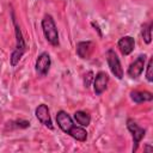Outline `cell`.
<instances>
[{
	"label": "cell",
	"mask_w": 153,
	"mask_h": 153,
	"mask_svg": "<svg viewBox=\"0 0 153 153\" xmlns=\"http://www.w3.org/2000/svg\"><path fill=\"white\" fill-rule=\"evenodd\" d=\"M12 23L14 25V33H16V48L14 50L12 51L11 54V57H10V61H11V66L12 67H16L18 65V62L20 61L22 56L24 55V53L26 51V44H25V41H24V37H23V33H22V30L14 18V14L12 13Z\"/></svg>",
	"instance_id": "obj_1"
},
{
	"label": "cell",
	"mask_w": 153,
	"mask_h": 153,
	"mask_svg": "<svg viewBox=\"0 0 153 153\" xmlns=\"http://www.w3.org/2000/svg\"><path fill=\"white\" fill-rule=\"evenodd\" d=\"M41 25H42V30L45 39L54 47L59 45V31L53 17L50 14H45L42 19Z\"/></svg>",
	"instance_id": "obj_2"
},
{
	"label": "cell",
	"mask_w": 153,
	"mask_h": 153,
	"mask_svg": "<svg viewBox=\"0 0 153 153\" xmlns=\"http://www.w3.org/2000/svg\"><path fill=\"white\" fill-rule=\"evenodd\" d=\"M127 128L130 131L131 137H133V142H134L133 143V152H136V149L139 147V143L145 137L146 130L142 127H140L133 118H128L127 120Z\"/></svg>",
	"instance_id": "obj_3"
},
{
	"label": "cell",
	"mask_w": 153,
	"mask_h": 153,
	"mask_svg": "<svg viewBox=\"0 0 153 153\" xmlns=\"http://www.w3.org/2000/svg\"><path fill=\"white\" fill-rule=\"evenodd\" d=\"M106 62H108V66L111 71V73L117 78V79H122L123 78V68L121 66V62H120V59L117 56V54L115 53L114 49H109L106 51Z\"/></svg>",
	"instance_id": "obj_4"
},
{
	"label": "cell",
	"mask_w": 153,
	"mask_h": 153,
	"mask_svg": "<svg viewBox=\"0 0 153 153\" xmlns=\"http://www.w3.org/2000/svg\"><path fill=\"white\" fill-rule=\"evenodd\" d=\"M50 65H51V59L50 55L45 51L41 53L37 59H36V63H35V69L36 73L41 76H45L50 69Z\"/></svg>",
	"instance_id": "obj_5"
},
{
	"label": "cell",
	"mask_w": 153,
	"mask_h": 153,
	"mask_svg": "<svg viewBox=\"0 0 153 153\" xmlns=\"http://www.w3.org/2000/svg\"><path fill=\"white\" fill-rule=\"evenodd\" d=\"M145 66H146V55H139L128 67V71H127V74L131 78V79H136L139 78L143 69H145Z\"/></svg>",
	"instance_id": "obj_6"
},
{
	"label": "cell",
	"mask_w": 153,
	"mask_h": 153,
	"mask_svg": "<svg viewBox=\"0 0 153 153\" xmlns=\"http://www.w3.org/2000/svg\"><path fill=\"white\" fill-rule=\"evenodd\" d=\"M35 115H36L37 120H38L43 126H45L47 128H49V129H51V130L54 129L53 123H51V118H50V114H49V109H48V106H47L45 104L38 105V106L36 108V110H35Z\"/></svg>",
	"instance_id": "obj_7"
},
{
	"label": "cell",
	"mask_w": 153,
	"mask_h": 153,
	"mask_svg": "<svg viewBox=\"0 0 153 153\" xmlns=\"http://www.w3.org/2000/svg\"><path fill=\"white\" fill-rule=\"evenodd\" d=\"M109 76L105 72H98L97 75L93 78V91L97 96H100L108 87Z\"/></svg>",
	"instance_id": "obj_8"
},
{
	"label": "cell",
	"mask_w": 153,
	"mask_h": 153,
	"mask_svg": "<svg viewBox=\"0 0 153 153\" xmlns=\"http://www.w3.org/2000/svg\"><path fill=\"white\" fill-rule=\"evenodd\" d=\"M56 122H57L59 128H60L62 131H65L66 134H68V131H69V130L73 128V126H74V123H73L71 116H69L66 111H63V110L57 111V114H56Z\"/></svg>",
	"instance_id": "obj_9"
},
{
	"label": "cell",
	"mask_w": 153,
	"mask_h": 153,
	"mask_svg": "<svg viewBox=\"0 0 153 153\" xmlns=\"http://www.w3.org/2000/svg\"><path fill=\"white\" fill-rule=\"evenodd\" d=\"M117 47L120 49V51L122 53V55L127 56L129 55L133 50H134V47H135V39L131 37V36H124V37H121L117 42Z\"/></svg>",
	"instance_id": "obj_10"
},
{
	"label": "cell",
	"mask_w": 153,
	"mask_h": 153,
	"mask_svg": "<svg viewBox=\"0 0 153 153\" xmlns=\"http://www.w3.org/2000/svg\"><path fill=\"white\" fill-rule=\"evenodd\" d=\"M94 50V43L91 41H85V42H79L76 44V55L80 59H90Z\"/></svg>",
	"instance_id": "obj_11"
},
{
	"label": "cell",
	"mask_w": 153,
	"mask_h": 153,
	"mask_svg": "<svg viewBox=\"0 0 153 153\" xmlns=\"http://www.w3.org/2000/svg\"><path fill=\"white\" fill-rule=\"evenodd\" d=\"M130 98L135 103H145V102H151L153 99V94L148 91H131L130 92Z\"/></svg>",
	"instance_id": "obj_12"
},
{
	"label": "cell",
	"mask_w": 153,
	"mask_h": 153,
	"mask_svg": "<svg viewBox=\"0 0 153 153\" xmlns=\"http://www.w3.org/2000/svg\"><path fill=\"white\" fill-rule=\"evenodd\" d=\"M68 135L80 142H84L87 139V131L81 126H73V128L68 131Z\"/></svg>",
	"instance_id": "obj_13"
},
{
	"label": "cell",
	"mask_w": 153,
	"mask_h": 153,
	"mask_svg": "<svg viewBox=\"0 0 153 153\" xmlns=\"http://www.w3.org/2000/svg\"><path fill=\"white\" fill-rule=\"evenodd\" d=\"M74 120L81 127H87L91 123V116L87 112L81 111V110H78L74 112Z\"/></svg>",
	"instance_id": "obj_14"
},
{
	"label": "cell",
	"mask_w": 153,
	"mask_h": 153,
	"mask_svg": "<svg viewBox=\"0 0 153 153\" xmlns=\"http://www.w3.org/2000/svg\"><path fill=\"white\" fill-rule=\"evenodd\" d=\"M152 26H153L152 22H148V23H145L141 29L142 38H143L145 43H147V44H149L152 41Z\"/></svg>",
	"instance_id": "obj_15"
},
{
	"label": "cell",
	"mask_w": 153,
	"mask_h": 153,
	"mask_svg": "<svg viewBox=\"0 0 153 153\" xmlns=\"http://www.w3.org/2000/svg\"><path fill=\"white\" fill-rule=\"evenodd\" d=\"M146 67V79L148 82H152L153 81V59L151 57L148 60V63Z\"/></svg>",
	"instance_id": "obj_16"
},
{
	"label": "cell",
	"mask_w": 153,
	"mask_h": 153,
	"mask_svg": "<svg viewBox=\"0 0 153 153\" xmlns=\"http://www.w3.org/2000/svg\"><path fill=\"white\" fill-rule=\"evenodd\" d=\"M8 124H10V128L14 127V128L24 129V128L30 127V122H29V121H25V120H17V121H12V122H10Z\"/></svg>",
	"instance_id": "obj_17"
},
{
	"label": "cell",
	"mask_w": 153,
	"mask_h": 153,
	"mask_svg": "<svg viewBox=\"0 0 153 153\" xmlns=\"http://www.w3.org/2000/svg\"><path fill=\"white\" fill-rule=\"evenodd\" d=\"M93 72H87L86 74H85V76H84V85H85V87H90L91 86V84L93 82Z\"/></svg>",
	"instance_id": "obj_18"
},
{
	"label": "cell",
	"mask_w": 153,
	"mask_h": 153,
	"mask_svg": "<svg viewBox=\"0 0 153 153\" xmlns=\"http://www.w3.org/2000/svg\"><path fill=\"white\" fill-rule=\"evenodd\" d=\"M1 120H2V115H1V111H0V122H1Z\"/></svg>",
	"instance_id": "obj_19"
}]
</instances>
